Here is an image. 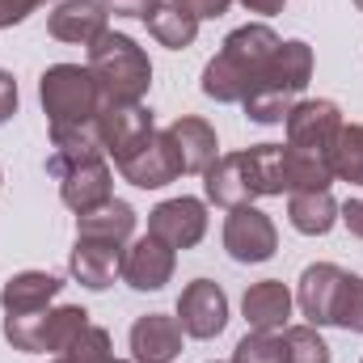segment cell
<instances>
[{"mask_svg":"<svg viewBox=\"0 0 363 363\" xmlns=\"http://www.w3.org/2000/svg\"><path fill=\"white\" fill-rule=\"evenodd\" d=\"M182 355V325L169 313H144L131 325V359L135 363H174Z\"/></svg>","mask_w":363,"mask_h":363,"instance_id":"17","label":"cell"},{"mask_svg":"<svg viewBox=\"0 0 363 363\" xmlns=\"http://www.w3.org/2000/svg\"><path fill=\"white\" fill-rule=\"evenodd\" d=\"M89 72L97 77L101 101H144L152 85L148 51L131 34H114V30H106L89 47Z\"/></svg>","mask_w":363,"mask_h":363,"instance_id":"4","label":"cell"},{"mask_svg":"<svg viewBox=\"0 0 363 363\" xmlns=\"http://www.w3.org/2000/svg\"><path fill=\"white\" fill-rule=\"evenodd\" d=\"M283 127H287V148H296V152L317 157V161L330 165V148H334V140L342 131V110L330 97H308V101L291 106V114L283 118Z\"/></svg>","mask_w":363,"mask_h":363,"instance_id":"6","label":"cell"},{"mask_svg":"<svg viewBox=\"0 0 363 363\" xmlns=\"http://www.w3.org/2000/svg\"><path fill=\"white\" fill-rule=\"evenodd\" d=\"M283 47V38L274 34L271 26L254 21V26H241L233 30L216 60L203 68V93L220 106H233V101H245L250 89L258 85V77L267 72V64L274 60V51Z\"/></svg>","mask_w":363,"mask_h":363,"instance_id":"1","label":"cell"},{"mask_svg":"<svg viewBox=\"0 0 363 363\" xmlns=\"http://www.w3.org/2000/svg\"><path fill=\"white\" fill-rule=\"evenodd\" d=\"M233 363H287V351H283V338L279 334H245L233 351Z\"/></svg>","mask_w":363,"mask_h":363,"instance_id":"28","label":"cell"},{"mask_svg":"<svg viewBox=\"0 0 363 363\" xmlns=\"http://www.w3.org/2000/svg\"><path fill=\"white\" fill-rule=\"evenodd\" d=\"M114 165L140 190H161V186L182 178V161H178V148H174L169 131H148L140 144H131L123 157H114Z\"/></svg>","mask_w":363,"mask_h":363,"instance_id":"7","label":"cell"},{"mask_svg":"<svg viewBox=\"0 0 363 363\" xmlns=\"http://www.w3.org/2000/svg\"><path fill=\"white\" fill-rule=\"evenodd\" d=\"M224 250H228V258L241 262V267L271 262L274 250H279V228H274V220L262 207L241 203V207H233L228 220H224Z\"/></svg>","mask_w":363,"mask_h":363,"instance_id":"8","label":"cell"},{"mask_svg":"<svg viewBox=\"0 0 363 363\" xmlns=\"http://www.w3.org/2000/svg\"><path fill=\"white\" fill-rule=\"evenodd\" d=\"M308 81H313V47L300 38L283 43L267 64V72L258 77V85L250 89V97L241 101L245 118L258 127H279L291 114V106L300 101V93L308 89Z\"/></svg>","mask_w":363,"mask_h":363,"instance_id":"3","label":"cell"},{"mask_svg":"<svg viewBox=\"0 0 363 363\" xmlns=\"http://www.w3.org/2000/svg\"><path fill=\"white\" fill-rule=\"evenodd\" d=\"M110 363H127V359H110ZM131 363H135V359H131Z\"/></svg>","mask_w":363,"mask_h":363,"instance_id":"38","label":"cell"},{"mask_svg":"<svg viewBox=\"0 0 363 363\" xmlns=\"http://www.w3.org/2000/svg\"><path fill=\"white\" fill-rule=\"evenodd\" d=\"M64 359L68 363H110L114 359V351H110V334L89 321V325L72 338V347L64 351Z\"/></svg>","mask_w":363,"mask_h":363,"instance_id":"27","label":"cell"},{"mask_svg":"<svg viewBox=\"0 0 363 363\" xmlns=\"http://www.w3.org/2000/svg\"><path fill=\"white\" fill-rule=\"evenodd\" d=\"M174 4H182V9H190V13H194L199 21H207V17H224L233 0H174Z\"/></svg>","mask_w":363,"mask_h":363,"instance_id":"32","label":"cell"},{"mask_svg":"<svg viewBox=\"0 0 363 363\" xmlns=\"http://www.w3.org/2000/svg\"><path fill=\"white\" fill-rule=\"evenodd\" d=\"M169 140L178 148V161H182V174H207L216 161H220V140H216V127L199 114H182L174 118L169 127Z\"/></svg>","mask_w":363,"mask_h":363,"instance_id":"16","label":"cell"},{"mask_svg":"<svg viewBox=\"0 0 363 363\" xmlns=\"http://www.w3.org/2000/svg\"><path fill=\"white\" fill-rule=\"evenodd\" d=\"M106 4L101 0H60L55 13L47 17L51 38L60 43H77V47H93L106 34Z\"/></svg>","mask_w":363,"mask_h":363,"instance_id":"18","label":"cell"},{"mask_svg":"<svg viewBox=\"0 0 363 363\" xmlns=\"http://www.w3.org/2000/svg\"><path fill=\"white\" fill-rule=\"evenodd\" d=\"M283 351H287V363H330V347L317 334V325H287Z\"/></svg>","mask_w":363,"mask_h":363,"instance_id":"26","label":"cell"},{"mask_svg":"<svg viewBox=\"0 0 363 363\" xmlns=\"http://www.w3.org/2000/svg\"><path fill=\"white\" fill-rule=\"evenodd\" d=\"M89 325V313L81 304H60V308H47L43 313V334H38V347L51 351V355H64L72 347V338Z\"/></svg>","mask_w":363,"mask_h":363,"instance_id":"24","label":"cell"},{"mask_svg":"<svg viewBox=\"0 0 363 363\" xmlns=\"http://www.w3.org/2000/svg\"><path fill=\"white\" fill-rule=\"evenodd\" d=\"M174 267H178V250H169L148 233L123 254V283L135 291H161L174 279Z\"/></svg>","mask_w":363,"mask_h":363,"instance_id":"14","label":"cell"},{"mask_svg":"<svg viewBox=\"0 0 363 363\" xmlns=\"http://www.w3.org/2000/svg\"><path fill=\"white\" fill-rule=\"evenodd\" d=\"M330 174H334V182L363 186V123H342V131L330 148Z\"/></svg>","mask_w":363,"mask_h":363,"instance_id":"25","label":"cell"},{"mask_svg":"<svg viewBox=\"0 0 363 363\" xmlns=\"http://www.w3.org/2000/svg\"><path fill=\"white\" fill-rule=\"evenodd\" d=\"M338 220L347 224V233H351V237H359V241H363V199H347V203L338 207Z\"/></svg>","mask_w":363,"mask_h":363,"instance_id":"33","label":"cell"},{"mask_svg":"<svg viewBox=\"0 0 363 363\" xmlns=\"http://www.w3.org/2000/svg\"><path fill=\"white\" fill-rule=\"evenodd\" d=\"M241 313H245L250 330H262V334L287 330V321H291V291H287V283H279V279H262V283L245 287V296H241Z\"/></svg>","mask_w":363,"mask_h":363,"instance_id":"19","label":"cell"},{"mask_svg":"<svg viewBox=\"0 0 363 363\" xmlns=\"http://www.w3.org/2000/svg\"><path fill=\"white\" fill-rule=\"evenodd\" d=\"M207 203L216 207H241L267 194H287V174H283V144H254L241 152L220 157L207 174Z\"/></svg>","mask_w":363,"mask_h":363,"instance_id":"2","label":"cell"},{"mask_svg":"<svg viewBox=\"0 0 363 363\" xmlns=\"http://www.w3.org/2000/svg\"><path fill=\"white\" fill-rule=\"evenodd\" d=\"M0 182H4V174H0Z\"/></svg>","mask_w":363,"mask_h":363,"instance_id":"39","label":"cell"},{"mask_svg":"<svg viewBox=\"0 0 363 363\" xmlns=\"http://www.w3.org/2000/svg\"><path fill=\"white\" fill-rule=\"evenodd\" d=\"M38 97H43V114H47L51 127L93 123L97 110H101L97 77L81 64H51L38 81Z\"/></svg>","mask_w":363,"mask_h":363,"instance_id":"5","label":"cell"},{"mask_svg":"<svg viewBox=\"0 0 363 363\" xmlns=\"http://www.w3.org/2000/svg\"><path fill=\"white\" fill-rule=\"evenodd\" d=\"M287 220L304 237H325L338 224V203L330 190H296L287 194Z\"/></svg>","mask_w":363,"mask_h":363,"instance_id":"21","label":"cell"},{"mask_svg":"<svg viewBox=\"0 0 363 363\" xmlns=\"http://www.w3.org/2000/svg\"><path fill=\"white\" fill-rule=\"evenodd\" d=\"M131 233H135V207L123 203V199H110V203H101L97 211L77 216V237H101V241L127 245Z\"/></svg>","mask_w":363,"mask_h":363,"instance_id":"23","label":"cell"},{"mask_svg":"<svg viewBox=\"0 0 363 363\" xmlns=\"http://www.w3.org/2000/svg\"><path fill=\"white\" fill-rule=\"evenodd\" d=\"M355 9H359V13H363V0H355Z\"/></svg>","mask_w":363,"mask_h":363,"instance_id":"37","label":"cell"},{"mask_svg":"<svg viewBox=\"0 0 363 363\" xmlns=\"http://www.w3.org/2000/svg\"><path fill=\"white\" fill-rule=\"evenodd\" d=\"M51 363H68V359H64V355H55V359H51Z\"/></svg>","mask_w":363,"mask_h":363,"instance_id":"36","label":"cell"},{"mask_svg":"<svg viewBox=\"0 0 363 363\" xmlns=\"http://www.w3.org/2000/svg\"><path fill=\"white\" fill-rule=\"evenodd\" d=\"M17 114V81L0 68V123H9Z\"/></svg>","mask_w":363,"mask_h":363,"instance_id":"34","label":"cell"},{"mask_svg":"<svg viewBox=\"0 0 363 363\" xmlns=\"http://www.w3.org/2000/svg\"><path fill=\"white\" fill-rule=\"evenodd\" d=\"M106 4V13H114V17H148L152 9H157V0H101Z\"/></svg>","mask_w":363,"mask_h":363,"instance_id":"31","label":"cell"},{"mask_svg":"<svg viewBox=\"0 0 363 363\" xmlns=\"http://www.w3.org/2000/svg\"><path fill=\"white\" fill-rule=\"evenodd\" d=\"M338 330L363 334V274H351V283H347V300H342V313H338Z\"/></svg>","mask_w":363,"mask_h":363,"instance_id":"29","label":"cell"},{"mask_svg":"<svg viewBox=\"0 0 363 363\" xmlns=\"http://www.w3.org/2000/svg\"><path fill=\"white\" fill-rule=\"evenodd\" d=\"M97 131L110 157H123L131 144H140L152 127V110H144L140 101H101L97 110Z\"/></svg>","mask_w":363,"mask_h":363,"instance_id":"15","label":"cell"},{"mask_svg":"<svg viewBox=\"0 0 363 363\" xmlns=\"http://www.w3.org/2000/svg\"><path fill=\"white\" fill-rule=\"evenodd\" d=\"M148 233L165 241L169 250H194L207 233V203L203 199H165L148 211Z\"/></svg>","mask_w":363,"mask_h":363,"instance_id":"11","label":"cell"},{"mask_svg":"<svg viewBox=\"0 0 363 363\" xmlns=\"http://www.w3.org/2000/svg\"><path fill=\"white\" fill-rule=\"evenodd\" d=\"M178 325H182V334H190L199 342L220 338L224 325H228V296H224V287L211 283V279L186 283L178 296Z\"/></svg>","mask_w":363,"mask_h":363,"instance_id":"10","label":"cell"},{"mask_svg":"<svg viewBox=\"0 0 363 363\" xmlns=\"http://www.w3.org/2000/svg\"><path fill=\"white\" fill-rule=\"evenodd\" d=\"M64 291V283L47 271H21L13 274L0 291L4 317H26V313H47L55 304V296Z\"/></svg>","mask_w":363,"mask_h":363,"instance_id":"20","label":"cell"},{"mask_svg":"<svg viewBox=\"0 0 363 363\" xmlns=\"http://www.w3.org/2000/svg\"><path fill=\"white\" fill-rule=\"evenodd\" d=\"M347 283H351V271H342L334 262H313L300 274L296 304L308 317V325H338V313H342V300H347Z\"/></svg>","mask_w":363,"mask_h":363,"instance_id":"9","label":"cell"},{"mask_svg":"<svg viewBox=\"0 0 363 363\" xmlns=\"http://www.w3.org/2000/svg\"><path fill=\"white\" fill-rule=\"evenodd\" d=\"M38 4H47V0H0V30H9V26H21Z\"/></svg>","mask_w":363,"mask_h":363,"instance_id":"30","label":"cell"},{"mask_svg":"<svg viewBox=\"0 0 363 363\" xmlns=\"http://www.w3.org/2000/svg\"><path fill=\"white\" fill-rule=\"evenodd\" d=\"M55 178H60V199H64V207H72L77 216L97 211L101 203H110V199H114V174H110L106 157L77 161V165L60 169Z\"/></svg>","mask_w":363,"mask_h":363,"instance_id":"12","label":"cell"},{"mask_svg":"<svg viewBox=\"0 0 363 363\" xmlns=\"http://www.w3.org/2000/svg\"><path fill=\"white\" fill-rule=\"evenodd\" d=\"M241 4H245L250 13H267V17H271V13H283L287 0H241Z\"/></svg>","mask_w":363,"mask_h":363,"instance_id":"35","label":"cell"},{"mask_svg":"<svg viewBox=\"0 0 363 363\" xmlns=\"http://www.w3.org/2000/svg\"><path fill=\"white\" fill-rule=\"evenodd\" d=\"M123 245L118 241H101V237H77L72 254H68V271L81 287L106 291L114 287V279H123Z\"/></svg>","mask_w":363,"mask_h":363,"instance_id":"13","label":"cell"},{"mask_svg":"<svg viewBox=\"0 0 363 363\" xmlns=\"http://www.w3.org/2000/svg\"><path fill=\"white\" fill-rule=\"evenodd\" d=\"M144 21H148V34H152L161 47H169V51H186V47L199 38V17H194L190 9L174 4V0H157V9H152Z\"/></svg>","mask_w":363,"mask_h":363,"instance_id":"22","label":"cell"}]
</instances>
